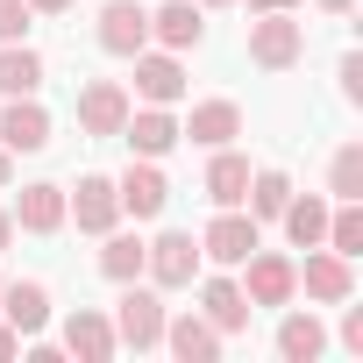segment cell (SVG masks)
<instances>
[{
    "mask_svg": "<svg viewBox=\"0 0 363 363\" xmlns=\"http://www.w3.org/2000/svg\"><path fill=\"white\" fill-rule=\"evenodd\" d=\"M8 214H15V228H29V235H57V228H65V186L36 178V186H22V200H15Z\"/></svg>",
    "mask_w": 363,
    "mask_h": 363,
    "instance_id": "cell-18",
    "label": "cell"
},
{
    "mask_svg": "<svg viewBox=\"0 0 363 363\" xmlns=\"http://www.w3.org/2000/svg\"><path fill=\"white\" fill-rule=\"evenodd\" d=\"M342 100H363V57L356 50L342 57Z\"/></svg>",
    "mask_w": 363,
    "mask_h": 363,
    "instance_id": "cell-30",
    "label": "cell"
},
{
    "mask_svg": "<svg viewBox=\"0 0 363 363\" xmlns=\"http://www.w3.org/2000/svg\"><path fill=\"white\" fill-rule=\"evenodd\" d=\"M200 313H207L221 335H235V328H250V313H257V306L242 299V285H235V278H207V285H200Z\"/></svg>",
    "mask_w": 363,
    "mask_h": 363,
    "instance_id": "cell-20",
    "label": "cell"
},
{
    "mask_svg": "<svg viewBox=\"0 0 363 363\" xmlns=\"http://www.w3.org/2000/svg\"><path fill=\"white\" fill-rule=\"evenodd\" d=\"M242 271H250V278H242V299H250V306H292V292H299L292 257H278V250L257 242V250L242 257Z\"/></svg>",
    "mask_w": 363,
    "mask_h": 363,
    "instance_id": "cell-4",
    "label": "cell"
},
{
    "mask_svg": "<svg viewBox=\"0 0 363 363\" xmlns=\"http://www.w3.org/2000/svg\"><path fill=\"white\" fill-rule=\"evenodd\" d=\"M278 221H285V235H292V242H299V250H313V242H320V235H328V200H313V193H306V200H299V193H292V200H285V214H278Z\"/></svg>",
    "mask_w": 363,
    "mask_h": 363,
    "instance_id": "cell-25",
    "label": "cell"
},
{
    "mask_svg": "<svg viewBox=\"0 0 363 363\" xmlns=\"http://www.w3.org/2000/svg\"><path fill=\"white\" fill-rule=\"evenodd\" d=\"M65 349L72 356H86V363H107L121 342H114V320L107 313H93V306H79L72 320H65Z\"/></svg>",
    "mask_w": 363,
    "mask_h": 363,
    "instance_id": "cell-19",
    "label": "cell"
},
{
    "mask_svg": "<svg viewBox=\"0 0 363 363\" xmlns=\"http://www.w3.org/2000/svg\"><path fill=\"white\" fill-rule=\"evenodd\" d=\"M285 200H292V178L285 171H250V193H242V207H250V221H278L285 214Z\"/></svg>",
    "mask_w": 363,
    "mask_h": 363,
    "instance_id": "cell-24",
    "label": "cell"
},
{
    "mask_svg": "<svg viewBox=\"0 0 363 363\" xmlns=\"http://www.w3.org/2000/svg\"><path fill=\"white\" fill-rule=\"evenodd\" d=\"M257 242H264V221H250V214L221 207V214L207 221V235H200V257H214V264H228V271H235Z\"/></svg>",
    "mask_w": 363,
    "mask_h": 363,
    "instance_id": "cell-9",
    "label": "cell"
},
{
    "mask_svg": "<svg viewBox=\"0 0 363 363\" xmlns=\"http://www.w3.org/2000/svg\"><path fill=\"white\" fill-rule=\"evenodd\" d=\"M65 221H79L86 235H107L121 221V200H114V178H79V193H65Z\"/></svg>",
    "mask_w": 363,
    "mask_h": 363,
    "instance_id": "cell-11",
    "label": "cell"
},
{
    "mask_svg": "<svg viewBox=\"0 0 363 363\" xmlns=\"http://www.w3.org/2000/svg\"><path fill=\"white\" fill-rule=\"evenodd\" d=\"M72 0H29V15H65Z\"/></svg>",
    "mask_w": 363,
    "mask_h": 363,
    "instance_id": "cell-34",
    "label": "cell"
},
{
    "mask_svg": "<svg viewBox=\"0 0 363 363\" xmlns=\"http://www.w3.org/2000/svg\"><path fill=\"white\" fill-rule=\"evenodd\" d=\"M29 36V0H0V43H22Z\"/></svg>",
    "mask_w": 363,
    "mask_h": 363,
    "instance_id": "cell-29",
    "label": "cell"
},
{
    "mask_svg": "<svg viewBox=\"0 0 363 363\" xmlns=\"http://www.w3.org/2000/svg\"><path fill=\"white\" fill-rule=\"evenodd\" d=\"M43 86V57L29 43H0V100H15V93H36Z\"/></svg>",
    "mask_w": 363,
    "mask_h": 363,
    "instance_id": "cell-23",
    "label": "cell"
},
{
    "mask_svg": "<svg viewBox=\"0 0 363 363\" xmlns=\"http://www.w3.org/2000/svg\"><path fill=\"white\" fill-rule=\"evenodd\" d=\"M93 36H100L107 57H135V50H150V8L143 0H107Z\"/></svg>",
    "mask_w": 363,
    "mask_h": 363,
    "instance_id": "cell-8",
    "label": "cell"
},
{
    "mask_svg": "<svg viewBox=\"0 0 363 363\" xmlns=\"http://www.w3.org/2000/svg\"><path fill=\"white\" fill-rule=\"evenodd\" d=\"M200 8H235V0H200Z\"/></svg>",
    "mask_w": 363,
    "mask_h": 363,
    "instance_id": "cell-38",
    "label": "cell"
},
{
    "mask_svg": "<svg viewBox=\"0 0 363 363\" xmlns=\"http://www.w3.org/2000/svg\"><path fill=\"white\" fill-rule=\"evenodd\" d=\"M299 271V285H306V299H320V306H342L349 292H356V278H349V257H335V250H306V264H292Z\"/></svg>",
    "mask_w": 363,
    "mask_h": 363,
    "instance_id": "cell-12",
    "label": "cell"
},
{
    "mask_svg": "<svg viewBox=\"0 0 363 363\" xmlns=\"http://www.w3.org/2000/svg\"><path fill=\"white\" fill-rule=\"evenodd\" d=\"M242 193H250V157L221 143L214 164H207V200H214V207H242Z\"/></svg>",
    "mask_w": 363,
    "mask_h": 363,
    "instance_id": "cell-21",
    "label": "cell"
},
{
    "mask_svg": "<svg viewBox=\"0 0 363 363\" xmlns=\"http://www.w3.org/2000/svg\"><path fill=\"white\" fill-rule=\"evenodd\" d=\"M342 306H349V299H342ZM342 342L363 356V306H349V313H342Z\"/></svg>",
    "mask_w": 363,
    "mask_h": 363,
    "instance_id": "cell-31",
    "label": "cell"
},
{
    "mask_svg": "<svg viewBox=\"0 0 363 363\" xmlns=\"http://www.w3.org/2000/svg\"><path fill=\"white\" fill-rule=\"evenodd\" d=\"M135 93H143V107L186 100V65H178V50H135Z\"/></svg>",
    "mask_w": 363,
    "mask_h": 363,
    "instance_id": "cell-10",
    "label": "cell"
},
{
    "mask_svg": "<svg viewBox=\"0 0 363 363\" xmlns=\"http://www.w3.org/2000/svg\"><path fill=\"white\" fill-rule=\"evenodd\" d=\"M121 121H128V86L121 79H86L79 86V128L93 143H107V135H121Z\"/></svg>",
    "mask_w": 363,
    "mask_h": 363,
    "instance_id": "cell-7",
    "label": "cell"
},
{
    "mask_svg": "<svg viewBox=\"0 0 363 363\" xmlns=\"http://www.w3.org/2000/svg\"><path fill=\"white\" fill-rule=\"evenodd\" d=\"M320 8H328V15H349V8H356V0H320Z\"/></svg>",
    "mask_w": 363,
    "mask_h": 363,
    "instance_id": "cell-37",
    "label": "cell"
},
{
    "mask_svg": "<svg viewBox=\"0 0 363 363\" xmlns=\"http://www.w3.org/2000/svg\"><path fill=\"white\" fill-rule=\"evenodd\" d=\"M0 150H8V157H36V150H50V114H43L36 93H15L8 107H0Z\"/></svg>",
    "mask_w": 363,
    "mask_h": 363,
    "instance_id": "cell-6",
    "label": "cell"
},
{
    "mask_svg": "<svg viewBox=\"0 0 363 363\" xmlns=\"http://www.w3.org/2000/svg\"><path fill=\"white\" fill-rule=\"evenodd\" d=\"M114 342L121 349H157L164 342V299L150 292V285H121V299H114Z\"/></svg>",
    "mask_w": 363,
    "mask_h": 363,
    "instance_id": "cell-1",
    "label": "cell"
},
{
    "mask_svg": "<svg viewBox=\"0 0 363 363\" xmlns=\"http://www.w3.org/2000/svg\"><path fill=\"white\" fill-rule=\"evenodd\" d=\"M8 242H15V214H8V207H0V250H8Z\"/></svg>",
    "mask_w": 363,
    "mask_h": 363,
    "instance_id": "cell-36",
    "label": "cell"
},
{
    "mask_svg": "<svg viewBox=\"0 0 363 363\" xmlns=\"http://www.w3.org/2000/svg\"><path fill=\"white\" fill-rule=\"evenodd\" d=\"M328 193H335V200H363V143H342V150H335Z\"/></svg>",
    "mask_w": 363,
    "mask_h": 363,
    "instance_id": "cell-28",
    "label": "cell"
},
{
    "mask_svg": "<svg viewBox=\"0 0 363 363\" xmlns=\"http://www.w3.org/2000/svg\"><path fill=\"white\" fill-rule=\"evenodd\" d=\"M178 135L200 143V150H221V143H235V135H242V107H235V100H200V107H193V121H178Z\"/></svg>",
    "mask_w": 363,
    "mask_h": 363,
    "instance_id": "cell-17",
    "label": "cell"
},
{
    "mask_svg": "<svg viewBox=\"0 0 363 363\" xmlns=\"http://www.w3.org/2000/svg\"><path fill=\"white\" fill-rule=\"evenodd\" d=\"M143 271L157 278V292L193 285V278H200V242H193L186 228H164L157 242H143Z\"/></svg>",
    "mask_w": 363,
    "mask_h": 363,
    "instance_id": "cell-2",
    "label": "cell"
},
{
    "mask_svg": "<svg viewBox=\"0 0 363 363\" xmlns=\"http://www.w3.org/2000/svg\"><path fill=\"white\" fill-rule=\"evenodd\" d=\"M8 186H15V157L0 150V193H8Z\"/></svg>",
    "mask_w": 363,
    "mask_h": 363,
    "instance_id": "cell-35",
    "label": "cell"
},
{
    "mask_svg": "<svg viewBox=\"0 0 363 363\" xmlns=\"http://www.w3.org/2000/svg\"><path fill=\"white\" fill-rule=\"evenodd\" d=\"M8 356H22V335H15L8 320H0V363H8Z\"/></svg>",
    "mask_w": 363,
    "mask_h": 363,
    "instance_id": "cell-33",
    "label": "cell"
},
{
    "mask_svg": "<svg viewBox=\"0 0 363 363\" xmlns=\"http://www.w3.org/2000/svg\"><path fill=\"white\" fill-rule=\"evenodd\" d=\"M0 320H8L15 335H43V328H50V285H43V278L0 285Z\"/></svg>",
    "mask_w": 363,
    "mask_h": 363,
    "instance_id": "cell-13",
    "label": "cell"
},
{
    "mask_svg": "<svg viewBox=\"0 0 363 363\" xmlns=\"http://www.w3.org/2000/svg\"><path fill=\"white\" fill-rule=\"evenodd\" d=\"M121 135H128L135 157H171L178 143H186V135H178V121H171V107H128Z\"/></svg>",
    "mask_w": 363,
    "mask_h": 363,
    "instance_id": "cell-15",
    "label": "cell"
},
{
    "mask_svg": "<svg viewBox=\"0 0 363 363\" xmlns=\"http://www.w3.org/2000/svg\"><path fill=\"white\" fill-rule=\"evenodd\" d=\"M164 349L178 356V363H214L221 356V328L207 320V313H164Z\"/></svg>",
    "mask_w": 363,
    "mask_h": 363,
    "instance_id": "cell-14",
    "label": "cell"
},
{
    "mask_svg": "<svg viewBox=\"0 0 363 363\" xmlns=\"http://www.w3.org/2000/svg\"><path fill=\"white\" fill-rule=\"evenodd\" d=\"M299 57H306V29H299L292 15H257V22H250V65L292 72Z\"/></svg>",
    "mask_w": 363,
    "mask_h": 363,
    "instance_id": "cell-3",
    "label": "cell"
},
{
    "mask_svg": "<svg viewBox=\"0 0 363 363\" xmlns=\"http://www.w3.org/2000/svg\"><path fill=\"white\" fill-rule=\"evenodd\" d=\"M320 242H328L335 257H349V264H356V257H363V207H356V200L328 207V235H320Z\"/></svg>",
    "mask_w": 363,
    "mask_h": 363,
    "instance_id": "cell-26",
    "label": "cell"
},
{
    "mask_svg": "<svg viewBox=\"0 0 363 363\" xmlns=\"http://www.w3.org/2000/svg\"><path fill=\"white\" fill-rule=\"evenodd\" d=\"M100 271H107L114 285L143 278V235H121V228H107V250H100Z\"/></svg>",
    "mask_w": 363,
    "mask_h": 363,
    "instance_id": "cell-27",
    "label": "cell"
},
{
    "mask_svg": "<svg viewBox=\"0 0 363 363\" xmlns=\"http://www.w3.org/2000/svg\"><path fill=\"white\" fill-rule=\"evenodd\" d=\"M320 349H328V328H320L313 313H285V320H278V356H285V363H313Z\"/></svg>",
    "mask_w": 363,
    "mask_h": 363,
    "instance_id": "cell-22",
    "label": "cell"
},
{
    "mask_svg": "<svg viewBox=\"0 0 363 363\" xmlns=\"http://www.w3.org/2000/svg\"><path fill=\"white\" fill-rule=\"evenodd\" d=\"M306 0H250V15H299Z\"/></svg>",
    "mask_w": 363,
    "mask_h": 363,
    "instance_id": "cell-32",
    "label": "cell"
},
{
    "mask_svg": "<svg viewBox=\"0 0 363 363\" xmlns=\"http://www.w3.org/2000/svg\"><path fill=\"white\" fill-rule=\"evenodd\" d=\"M114 200H121V214H135V221H157V214L171 207V178L157 171V157H135V164L114 178Z\"/></svg>",
    "mask_w": 363,
    "mask_h": 363,
    "instance_id": "cell-5",
    "label": "cell"
},
{
    "mask_svg": "<svg viewBox=\"0 0 363 363\" xmlns=\"http://www.w3.org/2000/svg\"><path fill=\"white\" fill-rule=\"evenodd\" d=\"M150 36L164 50H200V36H207L200 0H164V8H150Z\"/></svg>",
    "mask_w": 363,
    "mask_h": 363,
    "instance_id": "cell-16",
    "label": "cell"
}]
</instances>
